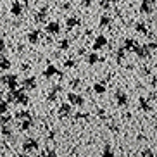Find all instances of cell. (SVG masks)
Listing matches in <instances>:
<instances>
[{
    "mask_svg": "<svg viewBox=\"0 0 157 157\" xmlns=\"http://www.w3.org/2000/svg\"><path fill=\"white\" fill-rule=\"evenodd\" d=\"M47 33H50V35H57V33L60 31V24L59 23H48L45 26Z\"/></svg>",
    "mask_w": 157,
    "mask_h": 157,
    "instance_id": "1",
    "label": "cell"
},
{
    "mask_svg": "<svg viewBox=\"0 0 157 157\" xmlns=\"http://www.w3.org/2000/svg\"><path fill=\"white\" fill-rule=\"evenodd\" d=\"M47 12H48V10H47L45 7H43V9H40L36 14H35V21H36V23H43V21L47 19Z\"/></svg>",
    "mask_w": 157,
    "mask_h": 157,
    "instance_id": "2",
    "label": "cell"
},
{
    "mask_svg": "<svg viewBox=\"0 0 157 157\" xmlns=\"http://www.w3.org/2000/svg\"><path fill=\"white\" fill-rule=\"evenodd\" d=\"M10 10H12V14L14 16H21V12H23V5H21V2H14L12 7H10Z\"/></svg>",
    "mask_w": 157,
    "mask_h": 157,
    "instance_id": "3",
    "label": "cell"
},
{
    "mask_svg": "<svg viewBox=\"0 0 157 157\" xmlns=\"http://www.w3.org/2000/svg\"><path fill=\"white\" fill-rule=\"evenodd\" d=\"M107 43V40L104 36H97V40H95V45H93V48H95V50H98V48H102V47L105 45Z\"/></svg>",
    "mask_w": 157,
    "mask_h": 157,
    "instance_id": "4",
    "label": "cell"
},
{
    "mask_svg": "<svg viewBox=\"0 0 157 157\" xmlns=\"http://www.w3.org/2000/svg\"><path fill=\"white\" fill-rule=\"evenodd\" d=\"M28 40H29L31 43H36L38 40H40V31H36V29H35V31H31V33L28 35Z\"/></svg>",
    "mask_w": 157,
    "mask_h": 157,
    "instance_id": "5",
    "label": "cell"
},
{
    "mask_svg": "<svg viewBox=\"0 0 157 157\" xmlns=\"http://www.w3.org/2000/svg\"><path fill=\"white\" fill-rule=\"evenodd\" d=\"M136 52H138L140 57H148L150 56V52H148V47H138L136 48Z\"/></svg>",
    "mask_w": 157,
    "mask_h": 157,
    "instance_id": "6",
    "label": "cell"
},
{
    "mask_svg": "<svg viewBox=\"0 0 157 157\" xmlns=\"http://www.w3.org/2000/svg\"><path fill=\"white\" fill-rule=\"evenodd\" d=\"M140 12H143V14H152V7H150V4H145V2H143V4L140 5Z\"/></svg>",
    "mask_w": 157,
    "mask_h": 157,
    "instance_id": "7",
    "label": "cell"
},
{
    "mask_svg": "<svg viewBox=\"0 0 157 157\" xmlns=\"http://www.w3.org/2000/svg\"><path fill=\"white\" fill-rule=\"evenodd\" d=\"M66 24H67V28H74V26L79 24V19L78 17H69L67 21H66Z\"/></svg>",
    "mask_w": 157,
    "mask_h": 157,
    "instance_id": "8",
    "label": "cell"
},
{
    "mask_svg": "<svg viewBox=\"0 0 157 157\" xmlns=\"http://www.w3.org/2000/svg\"><path fill=\"white\" fill-rule=\"evenodd\" d=\"M124 48H135V50H136L138 47H136V42H135V40H131V38H128V40L124 42Z\"/></svg>",
    "mask_w": 157,
    "mask_h": 157,
    "instance_id": "9",
    "label": "cell"
},
{
    "mask_svg": "<svg viewBox=\"0 0 157 157\" xmlns=\"http://www.w3.org/2000/svg\"><path fill=\"white\" fill-rule=\"evenodd\" d=\"M109 24H111V17H109V16H102L100 17V26L102 28H107Z\"/></svg>",
    "mask_w": 157,
    "mask_h": 157,
    "instance_id": "10",
    "label": "cell"
},
{
    "mask_svg": "<svg viewBox=\"0 0 157 157\" xmlns=\"http://www.w3.org/2000/svg\"><path fill=\"white\" fill-rule=\"evenodd\" d=\"M136 31L138 33H147V26L143 23H136Z\"/></svg>",
    "mask_w": 157,
    "mask_h": 157,
    "instance_id": "11",
    "label": "cell"
},
{
    "mask_svg": "<svg viewBox=\"0 0 157 157\" xmlns=\"http://www.w3.org/2000/svg\"><path fill=\"white\" fill-rule=\"evenodd\" d=\"M97 60H98L97 54H90V56H88V62H90V64H95Z\"/></svg>",
    "mask_w": 157,
    "mask_h": 157,
    "instance_id": "12",
    "label": "cell"
},
{
    "mask_svg": "<svg viewBox=\"0 0 157 157\" xmlns=\"http://www.w3.org/2000/svg\"><path fill=\"white\" fill-rule=\"evenodd\" d=\"M9 67H10V62L5 60V57H4V59H2V69H9Z\"/></svg>",
    "mask_w": 157,
    "mask_h": 157,
    "instance_id": "13",
    "label": "cell"
},
{
    "mask_svg": "<svg viewBox=\"0 0 157 157\" xmlns=\"http://www.w3.org/2000/svg\"><path fill=\"white\" fill-rule=\"evenodd\" d=\"M24 85H26L28 88H33V86H35V81H33V78H28L26 81H24Z\"/></svg>",
    "mask_w": 157,
    "mask_h": 157,
    "instance_id": "14",
    "label": "cell"
},
{
    "mask_svg": "<svg viewBox=\"0 0 157 157\" xmlns=\"http://www.w3.org/2000/svg\"><path fill=\"white\" fill-rule=\"evenodd\" d=\"M54 73H56V67H54V66H50V67H48V69L45 71V74H47V76H52Z\"/></svg>",
    "mask_w": 157,
    "mask_h": 157,
    "instance_id": "15",
    "label": "cell"
},
{
    "mask_svg": "<svg viewBox=\"0 0 157 157\" xmlns=\"http://www.w3.org/2000/svg\"><path fill=\"white\" fill-rule=\"evenodd\" d=\"M59 45H60V48H64V50H66V48L69 47V42H67V40H62V42H60Z\"/></svg>",
    "mask_w": 157,
    "mask_h": 157,
    "instance_id": "16",
    "label": "cell"
},
{
    "mask_svg": "<svg viewBox=\"0 0 157 157\" xmlns=\"http://www.w3.org/2000/svg\"><path fill=\"white\" fill-rule=\"evenodd\" d=\"M116 97L119 98L121 102H126V97H124V95H123V92H117V95H116Z\"/></svg>",
    "mask_w": 157,
    "mask_h": 157,
    "instance_id": "17",
    "label": "cell"
},
{
    "mask_svg": "<svg viewBox=\"0 0 157 157\" xmlns=\"http://www.w3.org/2000/svg\"><path fill=\"white\" fill-rule=\"evenodd\" d=\"M95 90H97V92H104V90H105V86H102V85H97V86H95Z\"/></svg>",
    "mask_w": 157,
    "mask_h": 157,
    "instance_id": "18",
    "label": "cell"
},
{
    "mask_svg": "<svg viewBox=\"0 0 157 157\" xmlns=\"http://www.w3.org/2000/svg\"><path fill=\"white\" fill-rule=\"evenodd\" d=\"M83 5H85V7H88V5H90V0H83Z\"/></svg>",
    "mask_w": 157,
    "mask_h": 157,
    "instance_id": "19",
    "label": "cell"
},
{
    "mask_svg": "<svg viewBox=\"0 0 157 157\" xmlns=\"http://www.w3.org/2000/svg\"><path fill=\"white\" fill-rule=\"evenodd\" d=\"M145 4H154V2H157V0H143Z\"/></svg>",
    "mask_w": 157,
    "mask_h": 157,
    "instance_id": "20",
    "label": "cell"
},
{
    "mask_svg": "<svg viewBox=\"0 0 157 157\" xmlns=\"http://www.w3.org/2000/svg\"><path fill=\"white\" fill-rule=\"evenodd\" d=\"M109 4H116V2H119V0H107Z\"/></svg>",
    "mask_w": 157,
    "mask_h": 157,
    "instance_id": "21",
    "label": "cell"
},
{
    "mask_svg": "<svg viewBox=\"0 0 157 157\" xmlns=\"http://www.w3.org/2000/svg\"><path fill=\"white\" fill-rule=\"evenodd\" d=\"M154 83H157V76H154Z\"/></svg>",
    "mask_w": 157,
    "mask_h": 157,
    "instance_id": "22",
    "label": "cell"
}]
</instances>
